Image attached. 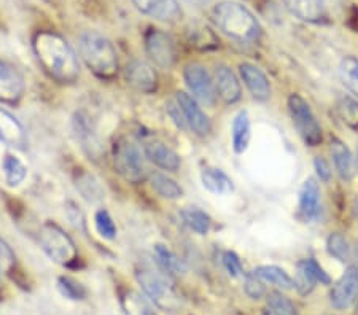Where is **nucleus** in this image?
<instances>
[{
	"mask_svg": "<svg viewBox=\"0 0 358 315\" xmlns=\"http://www.w3.org/2000/svg\"><path fill=\"white\" fill-rule=\"evenodd\" d=\"M40 66L59 83H73L80 77V62L67 40L55 32H38L32 40Z\"/></svg>",
	"mask_w": 358,
	"mask_h": 315,
	"instance_id": "nucleus-1",
	"label": "nucleus"
},
{
	"mask_svg": "<svg viewBox=\"0 0 358 315\" xmlns=\"http://www.w3.org/2000/svg\"><path fill=\"white\" fill-rule=\"evenodd\" d=\"M213 22L229 38L241 43L258 42L262 37V26L255 16L244 5L236 2H220L213 8Z\"/></svg>",
	"mask_w": 358,
	"mask_h": 315,
	"instance_id": "nucleus-2",
	"label": "nucleus"
},
{
	"mask_svg": "<svg viewBox=\"0 0 358 315\" xmlns=\"http://www.w3.org/2000/svg\"><path fill=\"white\" fill-rule=\"evenodd\" d=\"M80 56L99 78H113L118 72V56L113 43L96 31H86L78 40Z\"/></svg>",
	"mask_w": 358,
	"mask_h": 315,
	"instance_id": "nucleus-3",
	"label": "nucleus"
},
{
	"mask_svg": "<svg viewBox=\"0 0 358 315\" xmlns=\"http://www.w3.org/2000/svg\"><path fill=\"white\" fill-rule=\"evenodd\" d=\"M164 271H161L157 263H141L136 269V279L142 286L145 295L153 306L159 307L161 311L174 312L180 306V298Z\"/></svg>",
	"mask_w": 358,
	"mask_h": 315,
	"instance_id": "nucleus-4",
	"label": "nucleus"
},
{
	"mask_svg": "<svg viewBox=\"0 0 358 315\" xmlns=\"http://www.w3.org/2000/svg\"><path fill=\"white\" fill-rule=\"evenodd\" d=\"M38 244L50 260L61 266H73L78 260L77 245L72 237L53 223H45L40 228Z\"/></svg>",
	"mask_w": 358,
	"mask_h": 315,
	"instance_id": "nucleus-5",
	"label": "nucleus"
},
{
	"mask_svg": "<svg viewBox=\"0 0 358 315\" xmlns=\"http://www.w3.org/2000/svg\"><path fill=\"white\" fill-rule=\"evenodd\" d=\"M113 166L118 174L129 183H141L147 177L145 154L128 139H121L113 147Z\"/></svg>",
	"mask_w": 358,
	"mask_h": 315,
	"instance_id": "nucleus-6",
	"label": "nucleus"
},
{
	"mask_svg": "<svg viewBox=\"0 0 358 315\" xmlns=\"http://www.w3.org/2000/svg\"><path fill=\"white\" fill-rule=\"evenodd\" d=\"M288 110H290L294 128L306 145L319 147L323 139L322 128L308 102L299 94H292L288 97Z\"/></svg>",
	"mask_w": 358,
	"mask_h": 315,
	"instance_id": "nucleus-7",
	"label": "nucleus"
},
{
	"mask_svg": "<svg viewBox=\"0 0 358 315\" xmlns=\"http://www.w3.org/2000/svg\"><path fill=\"white\" fill-rule=\"evenodd\" d=\"M145 53L148 59L159 68H171L177 59L174 40L161 29H150L145 34Z\"/></svg>",
	"mask_w": 358,
	"mask_h": 315,
	"instance_id": "nucleus-8",
	"label": "nucleus"
},
{
	"mask_svg": "<svg viewBox=\"0 0 358 315\" xmlns=\"http://www.w3.org/2000/svg\"><path fill=\"white\" fill-rule=\"evenodd\" d=\"M185 83L192 91V94L196 101L202 102L207 107H212L217 102V88L215 80H212L210 73L207 72L204 66L193 62L188 64L183 71Z\"/></svg>",
	"mask_w": 358,
	"mask_h": 315,
	"instance_id": "nucleus-9",
	"label": "nucleus"
},
{
	"mask_svg": "<svg viewBox=\"0 0 358 315\" xmlns=\"http://www.w3.org/2000/svg\"><path fill=\"white\" fill-rule=\"evenodd\" d=\"M358 298V268L349 266L330 291V302L338 311L350 307Z\"/></svg>",
	"mask_w": 358,
	"mask_h": 315,
	"instance_id": "nucleus-10",
	"label": "nucleus"
},
{
	"mask_svg": "<svg viewBox=\"0 0 358 315\" xmlns=\"http://www.w3.org/2000/svg\"><path fill=\"white\" fill-rule=\"evenodd\" d=\"M176 102L180 107L185 123L198 135H207L210 133V119L202 112L198 101L185 91H178L176 96Z\"/></svg>",
	"mask_w": 358,
	"mask_h": 315,
	"instance_id": "nucleus-11",
	"label": "nucleus"
},
{
	"mask_svg": "<svg viewBox=\"0 0 358 315\" xmlns=\"http://www.w3.org/2000/svg\"><path fill=\"white\" fill-rule=\"evenodd\" d=\"M132 3L141 13L169 24L180 21L183 16L178 0H132Z\"/></svg>",
	"mask_w": 358,
	"mask_h": 315,
	"instance_id": "nucleus-12",
	"label": "nucleus"
},
{
	"mask_svg": "<svg viewBox=\"0 0 358 315\" xmlns=\"http://www.w3.org/2000/svg\"><path fill=\"white\" fill-rule=\"evenodd\" d=\"M124 77L132 88H136L141 93H155L158 88V75L155 68L147 64L145 61L134 59L128 62L124 68Z\"/></svg>",
	"mask_w": 358,
	"mask_h": 315,
	"instance_id": "nucleus-13",
	"label": "nucleus"
},
{
	"mask_svg": "<svg viewBox=\"0 0 358 315\" xmlns=\"http://www.w3.org/2000/svg\"><path fill=\"white\" fill-rule=\"evenodd\" d=\"M26 91L24 78L13 66L0 61V102L16 104Z\"/></svg>",
	"mask_w": 358,
	"mask_h": 315,
	"instance_id": "nucleus-14",
	"label": "nucleus"
},
{
	"mask_svg": "<svg viewBox=\"0 0 358 315\" xmlns=\"http://www.w3.org/2000/svg\"><path fill=\"white\" fill-rule=\"evenodd\" d=\"M73 131L77 135V140L82 143V147L88 152L90 156L99 158L102 154V142L99 134L96 133L94 124L90 117L83 112H78L73 118Z\"/></svg>",
	"mask_w": 358,
	"mask_h": 315,
	"instance_id": "nucleus-15",
	"label": "nucleus"
},
{
	"mask_svg": "<svg viewBox=\"0 0 358 315\" xmlns=\"http://www.w3.org/2000/svg\"><path fill=\"white\" fill-rule=\"evenodd\" d=\"M239 72H241V78L244 80L247 89L250 91L253 99L262 101V102L269 99L271 83L268 77L262 72V68H258L253 64H248V62H244V64L239 66Z\"/></svg>",
	"mask_w": 358,
	"mask_h": 315,
	"instance_id": "nucleus-16",
	"label": "nucleus"
},
{
	"mask_svg": "<svg viewBox=\"0 0 358 315\" xmlns=\"http://www.w3.org/2000/svg\"><path fill=\"white\" fill-rule=\"evenodd\" d=\"M143 154L150 163L167 172H177L180 169V156L164 143L152 140L143 145Z\"/></svg>",
	"mask_w": 358,
	"mask_h": 315,
	"instance_id": "nucleus-17",
	"label": "nucleus"
},
{
	"mask_svg": "<svg viewBox=\"0 0 358 315\" xmlns=\"http://www.w3.org/2000/svg\"><path fill=\"white\" fill-rule=\"evenodd\" d=\"M215 88L217 94L227 102V104H236L242 97V88L236 73L228 66H217L215 71Z\"/></svg>",
	"mask_w": 358,
	"mask_h": 315,
	"instance_id": "nucleus-18",
	"label": "nucleus"
},
{
	"mask_svg": "<svg viewBox=\"0 0 358 315\" xmlns=\"http://www.w3.org/2000/svg\"><path fill=\"white\" fill-rule=\"evenodd\" d=\"M285 8L306 22H320L327 16L323 0H284Z\"/></svg>",
	"mask_w": 358,
	"mask_h": 315,
	"instance_id": "nucleus-19",
	"label": "nucleus"
},
{
	"mask_svg": "<svg viewBox=\"0 0 358 315\" xmlns=\"http://www.w3.org/2000/svg\"><path fill=\"white\" fill-rule=\"evenodd\" d=\"M330 153L333 158L334 169H336L341 180L350 182L355 175V158L352 156L349 147L343 140L333 139L330 145Z\"/></svg>",
	"mask_w": 358,
	"mask_h": 315,
	"instance_id": "nucleus-20",
	"label": "nucleus"
},
{
	"mask_svg": "<svg viewBox=\"0 0 358 315\" xmlns=\"http://www.w3.org/2000/svg\"><path fill=\"white\" fill-rule=\"evenodd\" d=\"M320 212V186L314 179L304 182L303 190L299 193V214L304 220L317 219Z\"/></svg>",
	"mask_w": 358,
	"mask_h": 315,
	"instance_id": "nucleus-21",
	"label": "nucleus"
},
{
	"mask_svg": "<svg viewBox=\"0 0 358 315\" xmlns=\"http://www.w3.org/2000/svg\"><path fill=\"white\" fill-rule=\"evenodd\" d=\"M0 142L10 147H22L26 143V134L21 123L3 108H0Z\"/></svg>",
	"mask_w": 358,
	"mask_h": 315,
	"instance_id": "nucleus-22",
	"label": "nucleus"
},
{
	"mask_svg": "<svg viewBox=\"0 0 358 315\" xmlns=\"http://www.w3.org/2000/svg\"><path fill=\"white\" fill-rule=\"evenodd\" d=\"M201 182L207 191L217 196H227L234 191V183L222 169L204 168L201 170Z\"/></svg>",
	"mask_w": 358,
	"mask_h": 315,
	"instance_id": "nucleus-23",
	"label": "nucleus"
},
{
	"mask_svg": "<svg viewBox=\"0 0 358 315\" xmlns=\"http://www.w3.org/2000/svg\"><path fill=\"white\" fill-rule=\"evenodd\" d=\"M153 261L157 263L161 271H164L167 276H180L187 268L185 263L178 258L174 251L163 244H157L153 249Z\"/></svg>",
	"mask_w": 358,
	"mask_h": 315,
	"instance_id": "nucleus-24",
	"label": "nucleus"
},
{
	"mask_svg": "<svg viewBox=\"0 0 358 315\" xmlns=\"http://www.w3.org/2000/svg\"><path fill=\"white\" fill-rule=\"evenodd\" d=\"M252 128L250 118L245 110H241L233 119V128H231V142H233V150L241 154L247 150L248 142H250Z\"/></svg>",
	"mask_w": 358,
	"mask_h": 315,
	"instance_id": "nucleus-25",
	"label": "nucleus"
},
{
	"mask_svg": "<svg viewBox=\"0 0 358 315\" xmlns=\"http://www.w3.org/2000/svg\"><path fill=\"white\" fill-rule=\"evenodd\" d=\"M257 277L263 280L264 284H271L280 290H293L294 280L288 276L285 269L279 266H258L252 271Z\"/></svg>",
	"mask_w": 358,
	"mask_h": 315,
	"instance_id": "nucleus-26",
	"label": "nucleus"
},
{
	"mask_svg": "<svg viewBox=\"0 0 358 315\" xmlns=\"http://www.w3.org/2000/svg\"><path fill=\"white\" fill-rule=\"evenodd\" d=\"M121 307L126 315H157L153 302L137 291L128 290L121 295Z\"/></svg>",
	"mask_w": 358,
	"mask_h": 315,
	"instance_id": "nucleus-27",
	"label": "nucleus"
},
{
	"mask_svg": "<svg viewBox=\"0 0 358 315\" xmlns=\"http://www.w3.org/2000/svg\"><path fill=\"white\" fill-rule=\"evenodd\" d=\"M2 172L5 183H7L8 186L21 185L27 177L26 164L22 163L18 156H15V154H7V156L2 159Z\"/></svg>",
	"mask_w": 358,
	"mask_h": 315,
	"instance_id": "nucleus-28",
	"label": "nucleus"
},
{
	"mask_svg": "<svg viewBox=\"0 0 358 315\" xmlns=\"http://www.w3.org/2000/svg\"><path fill=\"white\" fill-rule=\"evenodd\" d=\"M75 185H77V190L80 191V194L91 204L101 203L103 196H106L101 182L92 174H88V172L80 174L77 177V183H75Z\"/></svg>",
	"mask_w": 358,
	"mask_h": 315,
	"instance_id": "nucleus-29",
	"label": "nucleus"
},
{
	"mask_svg": "<svg viewBox=\"0 0 358 315\" xmlns=\"http://www.w3.org/2000/svg\"><path fill=\"white\" fill-rule=\"evenodd\" d=\"M150 185H152L153 190L164 199H178L183 196L182 186L178 185L176 180H172L171 177L161 174V172H153V174H150Z\"/></svg>",
	"mask_w": 358,
	"mask_h": 315,
	"instance_id": "nucleus-30",
	"label": "nucleus"
},
{
	"mask_svg": "<svg viewBox=\"0 0 358 315\" xmlns=\"http://www.w3.org/2000/svg\"><path fill=\"white\" fill-rule=\"evenodd\" d=\"M180 215H182V220L185 225H187L196 234L206 236V234L210 231V226H212L210 217L207 215L206 212H202L201 209L188 207V209L182 210Z\"/></svg>",
	"mask_w": 358,
	"mask_h": 315,
	"instance_id": "nucleus-31",
	"label": "nucleus"
},
{
	"mask_svg": "<svg viewBox=\"0 0 358 315\" xmlns=\"http://www.w3.org/2000/svg\"><path fill=\"white\" fill-rule=\"evenodd\" d=\"M339 77L345 88L358 99V59L355 56L343 57L339 64Z\"/></svg>",
	"mask_w": 358,
	"mask_h": 315,
	"instance_id": "nucleus-32",
	"label": "nucleus"
},
{
	"mask_svg": "<svg viewBox=\"0 0 358 315\" xmlns=\"http://www.w3.org/2000/svg\"><path fill=\"white\" fill-rule=\"evenodd\" d=\"M263 315H298V311L290 298L275 291V293L268 295Z\"/></svg>",
	"mask_w": 358,
	"mask_h": 315,
	"instance_id": "nucleus-33",
	"label": "nucleus"
},
{
	"mask_svg": "<svg viewBox=\"0 0 358 315\" xmlns=\"http://www.w3.org/2000/svg\"><path fill=\"white\" fill-rule=\"evenodd\" d=\"M327 250L333 258L339 261H350L352 260V245L341 233H331L327 239Z\"/></svg>",
	"mask_w": 358,
	"mask_h": 315,
	"instance_id": "nucleus-34",
	"label": "nucleus"
},
{
	"mask_svg": "<svg viewBox=\"0 0 358 315\" xmlns=\"http://www.w3.org/2000/svg\"><path fill=\"white\" fill-rule=\"evenodd\" d=\"M338 115L352 129H358V102L350 96H341L338 99Z\"/></svg>",
	"mask_w": 358,
	"mask_h": 315,
	"instance_id": "nucleus-35",
	"label": "nucleus"
},
{
	"mask_svg": "<svg viewBox=\"0 0 358 315\" xmlns=\"http://www.w3.org/2000/svg\"><path fill=\"white\" fill-rule=\"evenodd\" d=\"M188 37H189V42H192V45H194V47H198L201 50H213L218 47L217 37L213 36V32L209 27H204L199 24L189 27Z\"/></svg>",
	"mask_w": 358,
	"mask_h": 315,
	"instance_id": "nucleus-36",
	"label": "nucleus"
},
{
	"mask_svg": "<svg viewBox=\"0 0 358 315\" xmlns=\"http://www.w3.org/2000/svg\"><path fill=\"white\" fill-rule=\"evenodd\" d=\"M294 288H296L301 295H309L310 291L315 288L317 279L314 277V274L310 272V269L308 266V261L301 260L296 266V276H294Z\"/></svg>",
	"mask_w": 358,
	"mask_h": 315,
	"instance_id": "nucleus-37",
	"label": "nucleus"
},
{
	"mask_svg": "<svg viewBox=\"0 0 358 315\" xmlns=\"http://www.w3.org/2000/svg\"><path fill=\"white\" fill-rule=\"evenodd\" d=\"M94 225L97 233H99L103 239L112 240L117 237V225H115L112 215L108 214L106 209H99L96 212Z\"/></svg>",
	"mask_w": 358,
	"mask_h": 315,
	"instance_id": "nucleus-38",
	"label": "nucleus"
},
{
	"mask_svg": "<svg viewBox=\"0 0 358 315\" xmlns=\"http://www.w3.org/2000/svg\"><path fill=\"white\" fill-rule=\"evenodd\" d=\"M57 288H59L62 296H66V298H69V300H73V301L83 300V298L86 296L83 285L78 284L77 280H73L71 277L57 279Z\"/></svg>",
	"mask_w": 358,
	"mask_h": 315,
	"instance_id": "nucleus-39",
	"label": "nucleus"
},
{
	"mask_svg": "<svg viewBox=\"0 0 358 315\" xmlns=\"http://www.w3.org/2000/svg\"><path fill=\"white\" fill-rule=\"evenodd\" d=\"M244 291L250 300H262L266 295V286L259 277H257L253 272L245 274V282H244Z\"/></svg>",
	"mask_w": 358,
	"mask_h": 315,
	"instance_id": "nucleus-40",
	"label": "nucleus"
},
{
	"mask_svg": "<svg viewBox=\"0 0 358 315\" xmlns=\"http://www.w3.org/2000/svg\"><path fill=\"white\" fill-rule=\"evenodd\" d=\"M223 266L227 269V272L231 277H241L244 276V268H242V263L239 256L234 254V251H224L223 254Z\"/></svg>",
	"mask_w": 358,
	"mask_h": 315,
	"instance_id": "nucleus-41",
	"label": "nucleus"
},
{
	"mask_svg": "<svg viewBox=\"0 0 358 315\" xmlns=\"http://www.w3.org/2000/svg\"><path fill=\"white\" fill-rule=\"evenodd\" d=\"M16 265V256L10 245L0 239V272H10Z\"/></svg>",
	"mask_w": 358,
	"mask_h": 315,
	"instance_id": "nucleus-42",
	"label": "nucleus"
},
{
	"mask_svg": "<svg viewBox=\"0 0 358 315\" xmlns=\"http://www.w3.org/2000/svg\"><path fill=\"white\" fill-rule=\"evenodd\" d=\"M66 214H67V219L69 221L72 223V225L77 228V229H83L85 226V215L83 212L80 210V207L75 203H67L66 204Z\"/></svg>",
	"mask_w": 358,
	"mask_h": 315,
	"instance_id": "nucleus-43",
	"label": "nucleus"
},
{
	"mask_svg": "<svg viewBox=\"0 0 358 315\" xmlns=\"http://www.w3.org/2000/svg\"><path fill=\"white\" fill-rule=\"evenodd\" d=\"M314 169H315L317 177H319L322 182H330V179H331V168H330V164L327 163L325 158L317 156L314 159Z\"/></svg>",
	"mask_w": 358,
	"mask_h": 315,
	"instance_id": "nucleus-44",
	"label": "nucleus"
},
{
	"mask_svg": "<svg viewBox=\"0 0 358 315\" xmlns=\"http://www.w3.org/2000/svg\"><path fill=\"white\" fill-rule=\"evenodd\" d=\"M308 266H309V269H310V272L314 274V277L317 279V282H320V284H325V285H328L331 282V279H330V276H328V274L325 272V269H323L319 263H317L314 258H308Z\"/></svg>",
	"mask_w": 358,
	"mask_h": 315,
	"instance_id": "nucleus-45",
	"label": "nucleus"
},
{
	"mask_svg": "<svg viewBox=\"0 0 358 315\" xmlns=\"http://www.w3.org/2000/svg\"><path fill=\"white\" fill-rule=\"evenodd\" d=\"M350 261H355V268H358V244L355 247H352V260Z\"/></svg>",
	"mask_w": 358,
	"mask_h": 315,
	"instance_id": "nucleus-46",
	"label": "nucleus"
},
{
	"mask_svg": "<svg viewBox=\"0 0 358 315\" xmlns=\"http://www.w3.org/2000/svg\"><path fill=\"white\" fill-rule=\"evenodd\" d=\"M187 2L194 5V7H202V5H206L209 0H187Z\"/></svg>",
	"mask_w": 358,
	"mask_h": 315,
	"instance_id": "nucleus-47",
	"label": "nucleus"
},
{
	"mask_svg": "<svg viewBox=\"0 0 358 315\" xmlns=\"http://www.w3.org/2000/svg\"><path fill=\"white\" fill-rule=\"evenodd\" d=\"M355 166H357V169H358V147H357V154H355Z\"/></svg>",
	"mask_w": 358,
	"mask_h": 315,
	"instance_id": "nucleus-48",
	"label": "nucleus"
},
{
	"mask_svg": "<svg viewBox=\"0 0 358 315\" xmlns=\"http://www.w3.org/2000/svg\"><path fill=\"white\" fill-rule=\"evenodd\" d=\"M357 306H355V315H358V298H357Z\"/></svg>",
	"mask_w": 358,
	"mask_h": 315,
	"instance_id": "nucleus-49",
	"label": "nucleus"
},
{
	"mask_svg": "<svg viewBox=\"0 0 358 315\" xmlns=\"http://www.w3.org/2000/svg\"><path fill=\"white\" fill-rule=\"evenodd\" d=\"M0 274H2V272H0Z\"/></svg>",
	"mask_w": 358,
	"mask_h": 315,
	"instance_id": "nucleus-50",
	"label": "nucleus"
}]
</instances>
